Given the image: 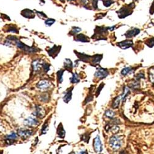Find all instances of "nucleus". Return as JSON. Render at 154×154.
Wrapping results in <instances>:
<instances>
[{
	"label": "nucleus",
	"instance_id": "obj_1",
	"mask_svg": "<svg viewBox=\"0 0 154 154\" xmlns=\"http://www.w3.org/2000/svg\"><path fill=\"white\" fill-rule=\"evenodd\" d=\"M16 45L19 48H20V49H22V51H24V52H27V53H35V52H37L39 51L38 48L34 47H30V46H27V45H25L24 43H23L22 42H21L19 39H17V40L16 41Z\"/></svg>",
	"mask_w": 154,
	"mask_h": 154
},
{
	"label": "nucleus",
	"instance_id": "obj_2",
	"mask_svg": "<svg viewBox=\"0 0 154 154\" xmlns=\"http://www.w3.org/2000/svg\"><path fill=\"white\" fill-rule=\"evenodd\" d=\"M109 144L112 149H118L119 148L121 147L122 144V138L120 136H114L110 138L109 140Z\"/></svg>",
	"mask_w": 154,
	"mask_h": 154
},
{
	"label": "nucleus",
	"instance_id": "obj_3",
	"mask_svg": "<svg viewBox=\"0 0 154 154\" xmlns=\"http://www.w3.org/2000/svg\"><path fill=\"white\" fill-rule=\"evenodd\" d=\"M93 145H94V149L96 152L100 153L102 151L103 147H102V144L99 136H97L94 139Z\"/></svg>",
	"mask_w": 154,
	"mask_h": 154
},
{
	"label": "nucleus",
	"instance_id": "obj_4",
	"mask_svg": "<svg viewBox=\"0 0 154 154\" xmlns=\"http://www.w3.org/2000/svg\"><path fill=\"white\" fill-rule=\"evenodd\" d=\"M108 72L107 69H104L101 67L98 68L94 73V76L99 79H104L108 76Z\"/></svg>",
	"mask_w": 154,
	"mask_h": 154
},
{
	"label": "nucleus",
	"instance_id": "obj_5",
	"mask_svg": "<svg viewBox=\"0 0 154 154\" xmlns=\"http://www.w3.org/2000/svg\"><path fill=\"white\" fill-rule=\"evenodd\" d=\"M43 62L40 59H37L32 62L33 70L34 73H38L40 72L41 69L43 68Z\"/></svg>",
	"mask_w": 154,
	"mask_h": 154
},
{
	"label": "nucleus",
	"instance_id": "obj_6",
	"mask_svg": "<svg viewBox=\"0 0 154 154\" xmlns=\"http://www.w3.org/2000/svg\"><path fill=\"white\" fill-rule=\"evenodd\" d=\"M60 49H61V46L54 45L52 48L49 49V50H47V52L50 56H51L52 58L54 59L59 54Z\"/></svg>",
	"mask_w": 154,
	"mask_h": 154
},
{
	"label": "nucleus",
	"instance_id": "obj_7",
	"mask_svg": "<svg viewBox=\"0 0 154 154\" xmlns=\"http://www.w3.org/2000/svg\"><path fill=\"white\" fill-rule=\"evenodd\" d=\"M17 133L23 139H27L30 137L31 135H33V131L31 130H29V129H20L17 131Z\"/></svg>",
	"mask_w": 154,
	"mask_h": 154
},
{
	"label": "nucleus",
	"instance_id": "obj_8",
	"mask_svg": "<svg viewBox=\"0 0 154 154\" xmlns=\"http://www.w3.org/2000/svg\"><path fill=\"white\" fill-rule=\"evenodd\" d=\"M24 123L25 126H27L33 127V126H35L38 125L39 122H38V120L33 118L29 117L24 120Z\"/></svg>",
	"mask_w": 154,
	"mask_h": 154
},
{
	"label": "nucleus",
	"instance_id": "obj_9",
	"mask_svg": "<svg viewBox=\"0 0 154 154\" xmlns=\"http://www.w3.org/2000/svg\"><path fill=\"white\" fill-rule=\"evenodd\" d=\"M35 109L36 111L35 115L36 116H37L38 118H43L45 116L46 112H45V109L43 108V107H41V106H39V105H37V106H36Z\"/></svg>",
	"mask_w": 154,
	"mask_h": 154
},
{
	"label": "nucleus",
	"instance_id": "obj_10",
	"mask_svg": "<svg viewBox=\"0 0 154 154\" xmlns=\"http://www.w3.org/2000/svg\"><path fill=\"white\" fill-rule=\"evenodd\" d=\"M50 86V83L48 80H43L38 83L37 85V87L41 90H45V89H48Z\"/></svg>",
	"mask_w": 154,
	"mask_h": 154
},
{
	"label": "nucleus",
	"instance_id": "obj_11",
	"mask_svg": "<svg viewBox=\"0 0 154 154\" xmlns=\"http://www.w3.org/2000/svg\"><path fill=\"white\" fill-rule=\"evenodd\" d=\"M75 54L77 55V56L79 59V60H81L83 62H88L89 59H91V56L89 55L85 54L84 53H81V52H78L77 51H74Z\"/></svg>",
	"mask_w": 154,
	"mask_h": 154
},
{
	"label": "nucleus",
	"instance_id": "obj_12",
	"mask_svg": "<svg viewBox=\"0 0 154 154\" xmlns=\"http://www.w3.org/2000/svg\"><path fill=\"white\" fill-rule=\"evenodd\" d=\"M117 45L123 49H126L131 47V46L133 45V41L131 40L123 41L118 43Z\"/></svg>",
	"mask_w": 154,
	"mask_h": 154
},
{
	"label": "nucleus",
	"instance_id": "obj_13",
	"mask_svg": "<svg viewBox=\"0 0 154 154\" xmlns=\"http://www.w3.org/2000/svg\"><path fill=\"white\" fill-rule=\"evenodd\" d=\"M75 40L77 41H80L83 42V43H88L89 42V39L88 37L85 36V35L80 33V34L77 35L75 37Z\"/></svg>",
	"mask_w": 154,
	"mask_h": 154
},
{
	"label": "nucleus",
	"instance_id": "obj_14",
	"mask_svg": "<svg viewBox=\"0 0 154 154\" xmlns=\"http://www.w3.org/2000/svg\"><path fill=\"white\" fill-rule=\"evenodd\" d=\"M73 89V87H72L71 89H69L67 91V92L65 93V95H64V97H63V100L65 103H68L69 101L72 99V90Z\"/></svg>",
	"mask_w": 154,
	"mask_h": 154
},
{
	"label": "nucleus",
	"instance_id": "obj_15",
	"mask_svg": "<svg viewBox=\"0 0 154 154\" xmlns=\"http://www.w3.org/2000/svg\"><path fill=\"white\" fill-rule=\"evenodd\" d=\"M22 15L26 18H34L35 14L30 9H24L21 12Z\"/></svg>",
	"mask_w": 154,
	"mask_h": 154
},
{
	"label": "nucleus",
	"instance_id": "obj_16",
	"mask_svg": "<svg viewBox=\"0 0 154 154\" xmlns=\"http://www.w3.org/2000/svg\"><path fill=\"white\" fill-rule=\"evenodd\" d=\"M64 67L65 70H67L69 72H72V68H73V63H72V60L68 59H65L64 63Z\"/></svg>",
	"mask_w": 154,
	"mask_h": 154
},
{
	"label": "nucleus",
	"instance_id": "obj_17",
	"mask_svg": "<svg viewBox=\"0 0 154 154\" xmlns=\"http://www.w3.org/2000/svg\"><path fill=\"white\" fill-rule=\"evenodd\" d=\"M57 134H58V136L60 138H64V137H65V131L64 130L62 123H60L58 126V129H57Z\"/></svg>",
	"mask_w": 154,
	"mask_h": 154
},
{
	"label": "nucleus",
	"instance_id": "obj_18",
	"mask_svg": "<svg viewBox=\"0 0 154 154\" xmlns=\"http://www.w3.org/2000/svg\"><path fill=\"white\" fill-rule=\"evenodd\" d=\"M140 33V30H139L138 29H135L133 30H129L128 32L125 34V36L127 38H131V37H133L136 36L137 35H138Z\"/></svg>",
	"mask_w": 154,
	"mask_h": 154
},
{
	"label": "nucleus",
	"instance_id": "obj_19",
	"mask_svg": "<svg viewBox=\"0 0 154 154\" xmlns=\"http://www.w3.org/2000/svg\"><path fill=\"white\" fill-rule=\"evenodd\" d=\"M102 59V54H96L92 57V64L96 65L101 62Z\"/></svg>",
	"mask_w": 154,
	"mask_h": 154
},
{
	"label": "nucleus",
	"instance_id": "obj_20",
	"mask_svg": "<svg viewBox=\"0 0 154 154\" xmlns=\"http://www.w3.org/2000/svg\"><path fill=\"white\" fill-rule=\"evenodd\" d=\"M6 142L8 144V142H10V141H13L14 140H16L17 138V135L15 133H12L9 134V135H7L6 136Z\"/></svg>",
	"mask_w": 154,
	"mask_h": 154
},
{
	"label": "nucleus",
	"instance_id": "obj_21",
	"mask_svg": "<svg viewBox=\"0 0 154 154\" xmlns=\"http://www.w3.org/2000/svg\"><path fill=\"white\" fill-rule=\"evenodd\" d=\"M122 100H123V99H122V95H120V96H118L117 97H116V99L114 100V102H113V103H112L113 108H118L119 106V105H120V102H121V101H122Z\"/></svg>",
	"mask_w": 154,
	"mask_h": 154
},
{
	"label": "nucleus",
	"instance_id": "obj_22",
	"mask_svg": "<svg viewBox=\"0 0 154 154\" xmlns=\"http://www.w3.org/2000/svg\"><path fill=\"white\" fill-rule=\"evenodd\" d=\"M72 77L70 79L71 83H78L80 82V79H79L78 75L77 74V73H72Z\"/></svg>",
	"mask_w": 154,
	"mask_h": 154
},
{
	"label": "nucleus",
	"instance_id": "obj_23",
	"mask_svg": "<svg viewBox=\"0 0 154 154\" xmlns=\"http://www.w3.org/2000/svg\"><path fill=\"white\" fill-rule=\"evenodd\" d=\"M63 74H64V70H60L57 72V77H58V80L59 83H61L63 81Z\"/></svg>",
	"mask_w": 154,
	"mask_h": 154
},
{
	"label": "nucleus",
	"instance_id": "obj_24",
	"mask_svg": "<svg viewBox=\"0 0 154 154\" xmlns=\"http://www.w3.org/2000/svg\"><path fill=\"white\" fill-rule=\"evenodd\" d=\"M105 115L107 117L110 118H113L114 115H115V113L111 110H107L105 112Z\"/></svg>",
	"mask_w": 154,
	"mask_h": 154
},
{
	"label": "nucleus",
	"instance_id": "obj_25",
	"mask_svg": "<svg viewBox=\"0 0 154 154\" xmlns=\"http://www.w3.org/2000/svg\"><path fill=\"white\" fill-rule=\"evenodd\" d=\"M131 71H132V68H131V67H126V68H123V69L122 70L121 73H122V75L125 76V75H126L127 74L130 73Z\"/></svg>",
	"mask_w": 154,
	"mask_h": 154
},
{
	"label": "nucleus",
	"instance_id": "obj_26",
	"mask_svg": "<svg viewBox=\"0 0 154 154\" xmlns=\"http://www.w3.org/2000/svg\"><path fill=\"white\" fill-rule=\"evenodd\" d=\"M7 32H14V33H18L19 31L17 30V28L14 27L13 25H10L9 27L8 28V30H6Z\"/></svg>",
	"mask_w": 154,
	"mask_h": 154
},
{
	"label": "nucleus",
	"instance_id": "obj_27",
	"mask_svg": "<svg viewBox=\"0 0 154 154\" xmlns=\"http://www.w3.org/2000/svg\"><path fill=\"white\" fill-rule=\"evenodd\" d=\"M81 140L86 142H89V140L90 139V137H89V135L88 133H86V134H84L81 136Z\"/></svg>",
	"mask_w": 154,
	"mask_h": 154
},
{
	"label": "nucleus",
	"instance_id": "obj_28",
	"mask_svg": "<svg viewBox=\"0 0 154 154\" xmlns=\"http://www.w3.org/2000/svg\"><path fill=\"white\" fill-rule=\"evenodd\" d=\"M149 78L152 82L154 83V68H150L149 70Z\"/></svg>",
	"mask_w": 154,
	"mask_h": 154
},
{
	"label": "nucleus",
	"instance_id": "obj_29",
	"mask_svg": "<svg viewBox=\"0 0 154 154\" xmlns=\"http://www.w3.org/2000/svg\"><path fill=\"white\" fill-rule=\"evenodd\" d=\"M49 67H50V65L49 64L46 62H43V68L44 70V72H48L49 70Z\"/></svg>",
	"mask_w": 154,
	"mask_h": 154
},
{
	"label": "nucleus",
	"instance_id": "obj_30",
	"mask_svg": "<svg viewBox=\"0 0 154 154\" xmlns=\"http://www.w3.org/2000/svg\"><path fill=\"white\" fill-rule=\"evenodd\" d=\"M81 30V29L79 27H73L72 30L70 31V35L77 34V33L80 32Z\"/></svg>",
	"mask_w": 154,
	"mask_h": 154
},
{
	"label": "nucleus",
	"instance_id": "obj_31",
	"mask_svg": "<svg viewBox=\"0 0 154 154\" xmlns=\"http://www.w3.org/2000/svg\"><path fill=\"white\" fill-rule=\"evenodd\" d=\"M48 130V123H45L41 129V134H45Z\"/></svg>",
	"mask_w": 154,
	"mask_h": 154
},
{
	"label": "nucleus",
	"instance_id": "obj_32",
	"mask_svg": "<svg viewBox=\"0 0 154 154\" xmlns=\"http://www.w3.org/2000/svg\"><path fill=\"white\" fill-rule=\"evenodd\" d=\"M54 22L55 20L52 19H47L45 21V24L47 25H48V26H51V25H52Z\"/></svg>",
	"mask_w": 154,
	"mask_h": 154
},
{
	"label": "nucleus",
	"instance_id": "obj_33",
	"mask_svg": "<svg viewBox=\"0 0 154 154\" xmlns=\"http://www.w3.org/2000/svg\"><path fill=\"white\" fill-rule=\"evenodd\" d=\"M147 45H148V46H149L150 48L153 47L154 46V38H151V39H149L147 43H146Z\"/></svg>",
	"mask_w": 154,
	"mask_h": 154
},
{
	"label": "nucleus",
	"instance_id": "obj_34",
	"mask_svg": "<svg viewBox=\"0 0 154 154\" xmlns=\"http://www.w3.org/2000/svg\"><path fill=\"white\" fill-rule=\"evenodd\" d=\"M93 99V95H91V94H89V95L87 96V97L86 98V99H85V103L84 104H86L88 103L89 102L91 101Z\"/></svg>",
	"mask_w": 154,
	"mask_h": 154
},
{
	"label": "nucleus",
	"instance_id": "obj_35",
	"mask_svg": "<svg viewBox=\"0 0 154 154\" xmlns=\"http://www.w3.org/2000/svg\"><path fill=\"white\" fill-rule=\"evenodd\" d=\"M104 85V84L102 83V85H101L99 86V88H98L97 90V91H96V96L97 97L98 95L99 94L100 92H101V91L102 90V88H103Z\"/></svg>",
	"mask_w": 154,
	"mask_h": 154
},
{
	"label": "nucleus",
	"instance_id": "obj_36",
	"mask_svg": "<svg viewBox=\"0 0 154 154\" xmlns=\"http://www.w3.org/2000/svg\"><path fill=\"white\" fill-rule=\"evenodd\" d=\"M111 3H112V2L110 1H106V2H104V6H106L108 7V6H109L110 5V4H111Z\"/></svg>",
	"mask_w": 154,
	"mask_h": 154
},
{
	"label": "nucleus",
	"instance_id": "obj_37",
	"mask_svg": "<svg viewBox=\"0 0 154 154\" xmlns=\"http://www.w3.org/2000/svg\"><path fill=\"white\" fill-rule=\"evenodd\" d=\"M81 1H82L85 4H87V3H88V0H81Z\"/></svg>",
	"mask_w": 154,
	"mask_h": 154
}]
</instances>
